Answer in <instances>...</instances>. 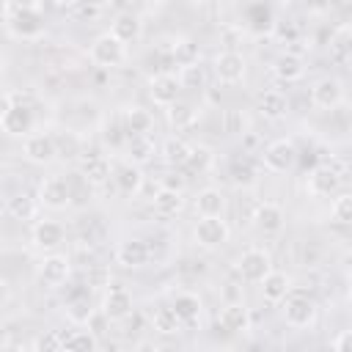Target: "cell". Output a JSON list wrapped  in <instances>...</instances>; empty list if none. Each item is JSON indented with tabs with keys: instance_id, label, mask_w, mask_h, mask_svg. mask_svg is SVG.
Returning <instances> with one entry per match:
<instances>
[{
	"instance_id": "obj_31",
	"label": "cell",
	"mask_w": 352,
	"mask_h": 352,
	"mask_svg": "<svg viewBox=\"0 0 352 352\" xmlns=\"http://www.w3.org/2000/svg\"><path fill=\"white\" fill-rule=\"evenodd\" d=\"M330 55H333L336 60L352 58V25H341V28L330 36Z\"/></svg>"
},
{
	"instance_id": "obj_38",
	"label": "cell",
	"mask_w": 352,
	"mask_h": 352,
	"mask_svg": "<svg viewBox=\"0 0 352 352\" xmlns=\"http://www.w3.org/2000/svg\"><path fill=\"white\" fill-rule=\"evenodd\" d=\"M55 148H58V157L74 160V157H80L82 143H80V138H77L74 132H60V135L55 138Z\"/></svg>"
},
{
	"instance_id": "obj_41",
	"label": "cell",
	"mask_w": 352,
	"mask_h": 352,
	"mask_svg": "<svg viewBox=\"0 0 352 352\" xmlns=\"http://www.w3.org/2000/svg\"><path fill=\"white\" fill-rule=\"evenodd\" d=\"M154 154V146L148 138H129V162L132 165H140V162H148Z\"/></svg>"
},
{
	"instance_id": "obj_27",
	"label": "cell",
	"mask_w": 352,
	"mask_h": 352,
	"mask_svg": "<svg viewBox=\"0 0 352 352\" xmlns=\"http://www.w3.org/2000/svg\"><path fill=\"white\" fill-rule=\"evenodd\" d=\"M170 308L176 311V316L182 319V324H195L198 316H201V300H198L195 294H190V292L176 294Z\"/></svg>"
},
{
	"instance_id": "obj_21",
	"label": "cell",
	"mask_w": 352,
	"mask_h": 352,
	"mask_svg": "<svg viewBox=\"0 0 352 352\" xmlns=\"http://www.w3.org/2000/svg\"><path fill=\"white\" fill-rule=\"evenodd\" d=\"M110 33H113L121 44H129V41H138V38H140L143 22H140V16H135V14H118V16L113 19Z\"/></svg>"
},
{
	"instance_id": "obj_46",
	"label": "cell",
	"mask_w": 352,
	"mask_h": 352,
	"mask_svg": "<svg viewBox=\"0 0 352 352\" xmlns=\"http://www.w3.org/2000/svg\"><path fill=\"white\" fill-rule=\"evenodd\" d=\"M184 184H187V179L179 173V170H168L165 176H162V182H160V190H170V192H182L184 190Z\"/></svg>"
},
{
	"instance_id": "obj_11",
	"label": "cell",
	"mask_w": 352,
	"mask_h": 352,
	"mask_svg": "<svg viewBox=\"0 0 352 352\" xmlns=\"http://www.w3.org/2000/svg\"><path fill=\"white\" fill-rule=\"evenodd\" d=\"M179 91H182V85H179V77H173V74H157L148 82V96L154 99V104H165V107L176 104Z\"/></svg>"
},
{
	"instance_id": "obj_12",
	"label": "cell",
	"mask_w": 352,
	"mask_h": 352,
	"mask_svg": "<svg viewBox=\"0 0 352 352\" xmlns=\"http://www.w3.org/2000/svg\"><path fill=\"white\" fill-rule=\"evenodd\" d=\"M214 72L223 82H239L245 77V58L236 50H226L214 60Z\"/></svg>"
},
{
	"instance_id": "obj_43",
	"label": "cell",
	"mask_w": 352,
	"mask_h": 352,
	"mask_svg": "<svg viewBox=\"0 0 352 352\" xmlns=\"http://www.w3.org/2000/svg\"><path fill=\"white\" fill-rule=\"evenodd\" d=\"M212 165V151L206 148V146H192V151H190V160H187V168L190 170H206Z\"/></svg>"
},
{
	"instance_id": "obj_55",
	"label": "cell",
	"mask_w": 352,
	"mask_h": 352,
	"mask_svg": "<svg viewBox=\"0 0 352 352\" xmlns=\"http://www.w3.org/2000/svg\"><path fill=\"white\" fill-rule=\"evenodd\" d=\"M349 311H352V292H349Z\"/></svg>"
},
{
	"instance_id": "obj_4",
	"label": "cell",
	"mask_w": 352,
	"mask_h": 352,
	"mask_svg": "<svg viewBox=\"0 0 352 352\" xmlns=\"http://www.w3.org/2000/svg\"><path fill=\"white\" fill-rule=\"evenodd\" d=\"M236 270H239V275H242L245 280H250V283H261V280L272 272L270 256H267L264 250H258V248L245 250V253L239 256V261H236Z\"/></svg>"
},
{
	"instance_id": "obj_19",
	"label": "cell",
	"mask_w": 352,
	"mask_h": 352,
	"mask_svg": "<svg viewBox=\"0 0 352 352\" xmlns=\"http://www.w3.org/2000/svg\"><path fill=\"white\" fill-rule=\"evenodd\" d=\"M154 126V116L143 107H126L124 113V129L129 138H146Z\"/></svg>"
},
{
	"instance_id": "obj_33",
	"label": "cell",
	"mask_w": 352,
	"mask_h": 352,
	"mask_svg": "<svg viewBox=\"0 0 352 352\" xmlns=\"http://www.w3.org/2000/svg\"><path fill=\"white\" fill-rule=\"evenodd\" d=\"M8 214L14 220H33L36 214V201L28 192H16L14 198H8Z\"/></svg>"
},
{
	"instance_id": "obj_32",
	"label": "cell",
	"mask_w": 352,
	"mask_h": 352,
	"mask_svg": "<svg viewBox=\"0 0 352 352\" xmlns=\"http://www.w3.org/2000/svg\"><path fill=\"white\" fill-rule=\"evenodd\" d=\"M190 151H192V146H187L182 138H168L165 143H162V157H165V162L168 165H187V160H190Z\"/></svg>"
},
{
	"instance_id": "obj_54",
	"label": "cell",
	"mask_w": 352,
	"mask_h": 352,
	"mask_svg": "<svg viewBox=\"0 0 352 352\" xmlns=\"http://www.w3.org/2000/svg\"><path fill=\"white\" fill-rule=\"evenodd\" d=\"M3 352H22V349H19V346H11V344H6V346H3Z\"/></svg>"
},
{
	"instance_id": "obj_39",
	"label": "cell",
	"mask_w": 352,
	"mask_h": 352,
	"mask_svg": "<svg viewBox=\"0 0 352 352\" xmlns=\"http://www.w3.org/2000/svg\"><path fill=\"white\" fill-rule=\"evenodd\" d=\"M170 55H173L182 66L198 63V47H195L190 38H176V41H173V47H170Z\"/></svg>"
},
{
	"instance_id": "obj_13",
	"label": "cell",
	"mask_w": 352,
	"mask_h": 352,
	"mask_svg": "<svg viewBox=\"0 0 352 352\" xmlns=\"http://www.w3.org/2000/svg\"><path fill=\"white\" fill-rule=\"evenodd\" d=\"M311 102H314L316 107H322V110L336 107V104L341 102V82H338L336 77H322V80H316L314 88H311Z\"/></svg>"
},
{
	"instance_id": "obj_5",
	"label": "cell",
	"mask_w": 352,
	"mask_h": 352,
	"mask_svg": "<svg viewBox=\"0 0 352 352\" xmlns=\"http://www.w3.org/2000/svg\"><path fill=\"white\" fill-rule=\"evenodd\" d=\"M38 201L47 209H66L72 204V184L60 176H50L38 187Z\"/></svg>"
},
{
	"instance_id": "obj_29",
	"label": "cell",
	"mask_w": 352,
	"mask_h": 352,
	"mask_svg": "<svg viewBox=\"0 0 352 352\" xmlns=\"http://www.w3.org/2000/svg\"><path fill=\"white\" fill-rule=\"evenodd\" d=\"M116 184H118V190H121V192L135 195V192L140 190V184H143V173H140V168H138V165H132V162L121 165V168L116 170Z\"/></svg>"
},
{
	"instance_id": "obj_34",
	"label": "cell",
	"mask_w": 352,
	"mask_h": 352,
	"mask_svg": "<svg viewBox=\"0 0 352 352\" xmlns=\"http://www.w3.org/2000/svg\"><path fill=\"white\" fill-rule=\"evenodd\" d=\"M195 118H198V116H195L192 104H187V102H176V104L168 107V121H170L176 129H187V126H192Z\"/></svg>"
},
{
	"instance_id": "obj_8",
	"label": "cell",
	"mask_w": 352,
	"mask_h": 352,
	"mask_svg": "<svg viewBox=\"0 0 352 352\" xmlns=\"http://www.w3.org/2000/svg\"><path fill=\"white\" fill-rule=\"evenodd\" d=\"M228 239V226L223 217H201L195 223V242L201 248H217Z\"/></svg>"
},
{
	"instance_id": "obj_2",
	"label": "cell",
	"mask_w": 352,
	"mask_h": 352,
	"mask_svg": "<svg viewBox=\"0 0 352 352\" xmlns=\"http://www.w3.org/2000/svg\"><path fill=\"white\" fill-rule=\"evenodd\" d=\"M0 126H3V132H6V135H25V138H28V132H30V126H33V116H30V110H28L22 102L16 104L11 91H6V94H3Z\"/></svg>"
},
{
	"instance_id": "obj_9",
	"label": "cell",
	"mask_w": 352,
	"mask_h": 352,
	"mask_svg": "<svg viewBox=\"0 0 352 352\" xmlns=\"http://www.w3.org/2000/svg\"><path fill=\"white\" fill-rule=\"evenodd\" d=\"M294 162H297V148H294L292 140H275V143H270L267 151H264V165H267L270 170H275V173L289 170Z\"/></svg>"
},
{
	"instance_id": "obj_16",
	"label": "cell",
	"mask_w": 352,
	"mask_h": 352,
	"mask_svg": "<svg viewBox=\"0 0 352 352\" xmlns=\"http://www.w3.org/2000/svg\"><path fill=\"white\" fill-rule=\"evenodd\" d=\"M69 272H72V264H69L66 256H47V258L41 261V267H38V278H41V283H47V286H60V283H66Z\"/></svg>"
},
{
	"instance_id": "obj_6",
	"label": "cell",
	"mask_w": 352,
	"mask_h": 352,
	"mask_svg": "<svg viewBox=\"0 0 352 352\" xmlns=\"http://www.w3.org/2000/svg\"><path fill=\"white\" fill-rule=\"evenodd\" d=\"M283 316H286V322H289L292 327H308V324L314 322V316H316V305H314V300H311L308 294L294 292V294L286 297Z\"/></svg>"
},
{
	"instance_id": "obj_35",
	"label": "cell",
	"mask_w": 352,
	"mask_h": 352,
	"mask_svg": "<svg viewBox=\"0 0 352 352\" xmlns=\"http://www.w3.org/2000/svg\"><path fill=\"white\" fill-rule=\"evenodd\" d=\"M248 19H250V28L256 33H272L275 30V22H272V11L267 6H250L248 8Z\"/></svg>"
},
{
	"instance_id": "obj_14",
	"label": "cell",
	"mask_w": 352,
	"mask_h": 352,
	"mask_svg": "<svg viewBox=\"0 0 352 352\" xmlns=\"http://www.w3.org/2000/svg\"><path fill=\"white\" fill-rule=\"evenodd\" d=\"M283 209L278 206V204H272V201H264V204H258L256 206V212H253V223H256V228L258 231H264V234H278L280 228H283Z\"/></svg>"
},
{
	"instance_id": "obj_51",
	"label": "cell",
	"mask_w": 352,
	"mask_h": 352,
	"mask_svg": "<svg viewBox=\"0 0 352 352\" xmlns=\"http://www.w3.org/2000/svg\"><path fill=\"white\" fill-rule=\"evenodd\" d=\"M272 33H278V36L286 38V41H294V38H297V28H294V25H286V28H283V25L275 22V30H272Z\"/></svg>"
},
{
	"instance_id": "obj_17",
	"label": "cell",
	"mask_w": 352,
	"mask_h": 352,
	"mask_svg": "<svg viewBox=\"0 0 352 352\" xmlns=\"http://www.w3.org/2000/svg\"><path fill=\"white\" fill-rule=\"evenodd\" d=\"M116 258L121 267H143L148 261V245L143 239H124L118 248H116Z\"/></svg>"
},
{
	"instance_id": "obj_15",
	"label": "cell",
	"mask_w": 352,
	"mask_h": 352,
	"mask_svg": "<svg viewBox=\"0 0 352 352\" xmlns=\"http://www.w3.org/2000/svg\"><path fill=\"white\" fill-rule=\"evenodd\" d=\"M338 184H341V176L330 165H316L308 176V192L311 195H330L338 190Z\"/></svg>"
},
{
	"instance_id": "obj_42",
	"label": "cell",
	"mask_w": 352,
	"mask_h": 352,
	"mask_svg": "<svg viewBox=\"0 0 352 352\" xmlns=\"http://www.w3.org/2000/svg\"><path fill=\"white\" fill-rule=\"evenodd\" d=\"M66 316H69V322H74V324H88V319L94 316V308H91V302H88L85 297H77V300H72V302L66 305Z\"/></svg>"
},
{
	"instance_id": "obj_44",
	"label": "cell",
	"mask_w": 352,
	"mask_h": 352,
	"mask_svg": "<svg viewBox=\"0 0 352 352\" xmlns=\"http://www.w3.org/2000/svg\"><path fill=\"white\" fill-rule=\"evenodd\" d=\"M333 220L336 223H352V192H344L333 204Z\"/></svg>"
},
{
	"instance_id": "obj_20",
	"label": "cell",
	"mask_w": 352,
	"mask_h": 352,
	"mask_svg": "<svg viewBox=\"0 0 352 352\" xmlns=\"http://www.w3.org/2000/svg\"><path fill=\"white\" fill-rule=\"evenodd\" d=\"M261 294H264L267 302H280V300H286V297L292 294V280H289V275L272 270V272L261 280Z\"/></svg>"
},
{
	"instance_id": "obj_1",
	"label": "cell",
	"mask_w": 352,
	"mask_h": 352,
	"mask_svg": "<svg viewBox=\"0 0 352 352\" xmlns=\"http://www.w3.org/2000/svg\"><path fill=\"white\" fill-rule=\"evenodd\" d=\"M41 3H6V28L16 38H38L44 33V22L38 16Z\"/></svg>"
},
{
	"instance_id": "obj_48",
	"label": "cell",
	"mask_w": 352,
	"mask_h": 352,
	"mask_svg": "<svg viewBox=\"0 0 352 352\" xmlns=\"http://www.w3.org/2000/svg\"><path fill=\"white\" fill-rule=\"evenodd\" d=\"M104 324H107V314L104 311H94V316L88 319V330L94 336H102L104 333Z\"/></svg>"
},
{
	"instance_id": "obj_40",
	"label": "cell",
	"mask_w": 352,
	"mask_h": 352,
	"mask_svg": "<svg viewBox=\"0 0 352 352\" xmlns=\"http://www.w3.org/2000/svg\"><path fill=\"white\" fill-rule=\"evenodd\" d=\"M204 82H206V74H204L201 63L182 66V72H179V85L182 88H204Z\"/></svg>"
},
{
	"instance_id": "obj_50",
	"label": "cell",
	"mask_w": 352,
	"mask_h": 352,
	"mask_svg": "<svg viewBox=\"0 0 352 352\" xmlns=\"http://www.w3.org/2000/svg\"><path fill=\"white\" fill-rule=\"evenodd\" d=\"M336 352H352V330H344L336 338Z\"/></svg>"
},
{
	"instance_id": "obj_25",
	"label": "cell",
	"mask_w": 352,
	"mask_h": 352,
	"mask_svg": "<svg viewBox=\"0 0 352 352\" xmlns=\"http://www.w3.org/2000/svg\"><path fill=\"white\" fill-rule=\"evenodd\" d=\"M286 110H289V99H286L280 91H264V94L258 96V113H261L264 118H270V121L283 118Z\"/></svg>"
},
{
	"instance_id": "obj_30",
	"label": "cell",
	"mask_w": 352,
	"mask_h": 352,
	"mask_svg": "<svg viewBox=\"0 0 352 352\" xmlns=\"http://www.w3.org/2000/svg\"><path fill=\"white\" fill-rule=\"evenodd\" d=\"M182 206H184L182 192L160 190V192L154 195V212H157L160 217H173V214H179V212H182Z\"/></svg>"
},
{
	"instance_id": "obj_37",
	"label": "cell",
	"mask_w": 352,
	"mask_h": 352,
	"mask_svg": "<svg viewBox=\"0 0 352 352\" xmlns=\"http://www.w3.org/2000/svg\"><path fill=\"white\" fill-rule=\"evenodd\" d=\"M66 352H96V336L91 330H77L66 336Z\"/></svg>"
},
{
	"instance_id": "obj_36",
	"label": "cell",
	"mask_w": 352,
	"mask_h": 352,
	"mask_svg": "<svg viewBox=\"0 0 352 352\" xmlns=\"http://www.w3.org/2000/svg\"><path fill=\"white\" fill-rule=\"evenodd\" d=\"M33 352H66V338L55 330H44L33 341Z\"/></svg>"
},
{
	"instance_id": "obj_52",
	"label": "cell",
	"mask_w": 352,
	"mask_h": 352,
	"mask_svg": "<svg viewBox=\"0 0 352 352\" xmlns=\"http://www.w3.org/2000/svg\"><path fill=\"white\" fill-rule=\"evenodd\" d=\"M104 140H107V143H113V146H118V143H121V135H118V124L107 126V132H104Z\"/></svg>"
},
{
	"instance_id": "obj_22",
	"label": "cell",
	"mask_w": 352,
	"mask_h": 352,
	"mask_svg": "<svg viewBox=\"0 0 352 352\" xmlns=\"http://www.w3.org/2000/svg\"><path fill=\"white\" fill-rule=\"evenodd\" d=\"M272 72H275V77H278V80H283V82H294V80H300V77H302L305 66H302V58H300L297 52H283V55H278V58H275Z\"/></svg>"
},
{
	"instance_id": "obj_26",
	"label": "cell",
	"mask_w": 352,
	"mask_h": 352,
	"mask_svg": "<svg viewBox=\"0 0 352 352\" xmlns=\"http://www.w3.org/2000/svg\"><path fill=\"white\" fill-rule=\"evenodd\" d=\"M33 242L38 248H58L63 242V226L55 220H38L33 228Z\"/></svg>"
},
{
	"instance_id": "obj_23",
	"label": "cell",
	"mask_w": 352,
	"mask_h": 352,
	"mask_svg": "<svg viewBox=\"0 0 352 352\" xmlns=\"http://www.w3.org/2000/svg\"><path fill=\"white\" fill-rule=\"evenodd\" d=\"M223 209H226V195H223L220 190L206 187V190L198 192V198H195V212H198L201 217H220Z\"/></svg>"
},
{
	"instance_id": "obj_7",
	"label": "cell",
	"mask_w": 352,
	"mask_h": 352,
	"mask_svg": "<svg viewBox=\"0 0 352 352\" xmlns=\"http://www.w3.org/2000/svg\"><path fill=\"white\" fill-rule=\"evenodd\" d=\"M22 151H25V157H28L30 162H36V165H47V162H52V160L58 157L55 138H52V135H44V132L28 135L25 143H22Z\"/></svg>"
},
{
	"instance_id": "obj_45",
	"label": "cell",
	"mask_w": 352,
	"mask_h": 352,
	"mask_svg": "<svg viewBox=\"0 0 352 352\" xmlns=\"http://www.w3.org/2000/svg\"><path fill=\"white\" fill-rule=\"evenodd\" d=\"M231 179H234V184H253L256 170L250 168L248 160H242V162H234L231 165Z\"/></svg>"
},
{
	"instance_id": "obj_3",
	"label": "cell",
	"mask_w": 352,
	"mask_h": 352,
	"mask_svg": "<svg viewBox=\"0 0 352 352\" xmlns=\"http://www.w3.org/2000/svg\"><path fill=\"white\" fill-rule=\"evenodd\" d=\"M91 58L102 69H116V66H121L126 60V50H124V44L113 33H102L91 44Z\"/></svg>"
},
{
	"instance_id": "obj_10",
	"label": "cell",
	"mask_w": 352,
	"mask_h": 352,
	"mask_svg": "<svg viewBox=\"0 0 352 352\" xmlns=\"http://www.w3.org/2000/svg\"><path fill=\"white\" fill-rule=\"evenodd\" d=\"M102 311L107 314V319H126L132 314V294L121 286V283H113L104 294V302H102Z\"/></svg>"
},
{
	"instance_id": "obj_24",
	"label": "cell",
	"mask_w": 352,
	"mask_h": 352,
	"mask_svg": "<svg viewBox=\"0 0 352 352\" xmlns=\"http://www.w3.org/2000/svg\"><path fill=\"white\" fill-rule=\"evenodd\" d=\"M220 324L228 333H242L250 324V314H248V308L242 302H226L223 311H220Z\"/></svg>"
},
{
	"instance_id": "obj_28",
	"label": "cell",
	"mask_w": 352,
	"mask_h": 352,
	"mask_svg": "<svg viewBox=\"0 0 352 352\" xmlns=\"http://www.w3.org/2000/svg\"><path fill=\"white\" fill-rule=\"evenodd\" d=\"M151 324H154V330L162 333V336H173V333L182 330V319L176 316V311H173L170 305H160V308H154V314H151Z\"/></svg>"
},
{
	"instance_id": "obj_49",
	"label": "cell",
	"mask_w": 352,
	"mask_h": 352,
	"mask_svg": "<svg viewBox=\"0 0 352 352\" xmlns=\"http://www.w3.org/2000/svg\"><path fill=\"white\" fill-rule=\"evenodd\" d=\"M228 121H226V132H242V126H245V118L236 113V110H228V116H226Z\"/></svg>"
},
{
	"instance_id": "obj_47",
	"label": "cell",
	"mask_w": 352,
	"mask_h": 352,
	"mask_svg": "<svg viewBox=\"0 0 352 352\" xmlns=\"http://www.w3.org/2000/svg\"><path fill=\"white\" fill-rule=\"evenodd\" d=\"M110 283V272L104 267H88V286H107Z\"/></svg>"
},
{
	"instance_id": "obj_53",
	"label": "cell",
	"mask_w": 352,
	"mask_h": 352,
	"mask_svg": "<svg viewBox=\"0 0 352 352\" xmlns=\"http://www.w3.org/2000/svg\"><path fill=\"white\" fill-rule=\"evenodd\" d=\"M135 352H160V346H157L154 341H138Z\"/></svg>"
},
{
	"instance_id": "obj_18",
	"label": "cell",
	"mask_w": 352,
	"mask_h": 352,
	"mask_svg": "<svg viewBox=\"0 0 352 352\" xmlns=\"http://www.w3.org/2000/svg\"><path fill=\"white\" fill-rule=\"evenodd\" d=\"M80 176H82L88 184H102V182H107V176H110V162H107L99 151H91V154H85V157L80 160Z\"/></svg>"
}]
</instances>
